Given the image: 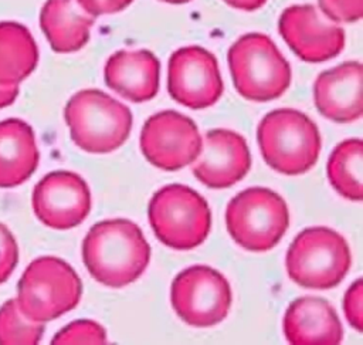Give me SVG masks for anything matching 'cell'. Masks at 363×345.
<instances>
[{
	"instance_id": "cell-1",
	"label": "cell",
	"mask_w": 363,
	"mask_h": 345,
	"mask_svg": "<svg viewBox=\"0 0 363 345\" xmlns=\"http://www.w3.org/2000/svg\"><path fill=\"white\" fill-rule=\"evenodd\" d=\"M82 260L98 283L119 288L143 274L150 260V247L133 221L108 219L95 223L86 233Z\"/></svg>"
},
{
	"instance_id": "cell-2",
	"label": "cell",
	"mask_w": 363,
	"mask_h": 345,
	"mask_svg": "<svg viewBox=\"0 0 363 345\" xmlns=\"http://www.w3.org/2000/svg\"><path fill=\"white\" fill-rule=\"evenodd\" d=\"M257 138L268 166L284 175L308 172L320 153V135L303 112L281 108L268 112L259 122Z\"/></svg>"
},
{
	"instance_id": "cell-3",
	"label": "cell",
	"mask_w": 363,
	"mask_h": 345,
	"mask_svg": "<svg viewBox=\"0 0 363 345\" xmlns=\"http://www.w3.org/2000/svg\"><path fill=\"white\" fill-rule=\"evenodd\" d=\"M71 139L91 153H109L125 143L132 129V112L99 89L74 94L64 109Z\"/></svg>"
},
{
	"instance_id": "cell-4",
	"label": "cell",
	"mask_w": 363,
	"mask_h": 345,
	"mask_svg": "<svg viewBox=\"0 0 363 345\" xmlns=\"http://www.w3.org/2000/svg\"><path fill=\"white\" fill-rule=\"evenodd\" d=\"M227 57L234 87L245 99L255 102L277 99L291 84L289 62L265 34L241 35L230 47Z\"/></svg>"
},
{
	"instance_id": "cell-5",
	"label": "cell",
	"mask_w": 363,
	"mask_h": 345,
	"mask_svg": "<svg viewBox=\"0 0 363 345\" xmlns=\"http://www.w3.org/2000/svg\"><path fill=\"white\" fill-rule=\"evenodd\" d=\"M289 278L301 287L328 290L336 287L347 274L352 256L343 236L316 226L302 230L286 251Z\"/></svg>"
},
{
	"instance_id": "cell-6",
	"label": "cell",
	"mask_w": 363,
	"mask_h": 345,
	"mask_svg": "<svg viewBox=\"0 0 363 345\" xmlns=\"http://www.w3.org/2000/svg\"><path fill=\"white\" fill-rule=\"evenodd\" d=\"M82 292L75 270L61 258L38 257L28 264L17 285V304L33 321L47 322L74 310Z\"/></svg>"
},
{
	"instance_id": "cell-7",
	"label": "cell",
	"mask_w": 363,
	"mask_h": 345,
	"mask_svg": "<svg viewBox=\"0 0 363 345\" xmlns=\"http://www.w3.org/2000/svg\"><path fill=\"white\" fill-rule=\"evenodd\" d=\"M147 216L156 237L174 250L199 247L211 226V212L206 199L179 183L167 185L152 196Z\"/></svg>"
},
{
	"instance_id": "cell-8",
	"label": "cell",
	"mask_w": 363,
	"mask_h": 345,
	"mask_svg": "<svg viewBox=\"0 0 363 345\" xmlns=\"http://www.w3.org/2000/svg\"><path fill=\"white\" fill-rule=\"evenodd\" d=\"M225 226L233 240L242 248L267 251L286 233L289 210L277 192L250 187L235 195L227 204Z\"/></svg>"
},
{
	"instance_id": "cell-9",
	"label": "cell",
	"mask_w": 363,
	"mask_h": 345,
	"mask_svg": "<svg viewBox=\"0 0 363 345\" xmlns=\"http://www.w3.org/2000/svg\"><path fill=\"white\" fill-rule=\"evenodd\" d=\"M176 314L189 325L207 328L221 322L231 307L227 278L208 265H191L179 273L170 288Z\"/></svg>"
},
{
	"instance_id": "cell-10",
	"label": "cell",
	"mask_w": 363,
	"mask_h": 345,
	"mask_svg": "<svg viewBox=\"0 0 363 345\" xmlns=\"http://www.w3.org/2000/svg\"><path fill=\"white\" fill-rule=\"evenodd\" d=\"M201 142V135L193 119L176 111L152 115L140 132V149L147 162L169 172L194 162Z\"/></svg>"
},
{
	"instance_id": "cell-11",
	"label": "cell",
	"mask_w": 363,
	"mask_h": 345,
	"mask_svg": "<svg viewBox=\"0 0 363 345\" xmlns=\"http://www.w3.org/2000/svg\"><path fill=\"white\" fill-rule=\"evenodd\" d=\"M167 89L170 97L191 109L214 105L223 94V80L216 57L199 45L176 50L169 60Z\"/></svg>"
},
{
	"instance_id": "cell-12",
	"label": "cell",
	"mask_w": 363,
	"mask_h": 345,
	"mask_svg": "<svg viewBox=\"0 0 363 345\" xmlns=\"http://www.w3.org/2000/svg\"><path fill=\"white\" fill-rule=\"evenodd\" d=\"M33 210L37 219L57 230L81 224L91 212V190L88 183L69 170H55L45 175L33 190Z\"/></svg>"
},
{
	"instance_id": "cell-13",
	"label": "cell",
	"mask_w": 363,
	"mask_h": 345,
	"mask_svg": "<svg viewBox=\"0 0 363 345\" xmlns=\"http://www.w3.org/2000/svg\"><path fill=\"white\" fill-rule=\"evenodd\" d=\"M278 28L288 47L306 62L328 61L345 47L343 28L326 23L312 4L285 9Z\"/></svg>"
},
{
	"instance_id": "cell-14",
	"label": "cell",
	"mask_w": 363,
	"mask_h": 345,
	"mask_svg": "<svg viewBox=\"0 0 363 345\" xmlns=\"http://www.w3.org/2000/svg\"><path fill=\"white\" fill-rule=\"evenodd\" d=\"M251 168L245 139L230 129H211L206 133L191 172L211 189H227L241 180Z\"/></svg>"
},
{
	"instance_id": "cell-15",
	"label": "cell",
	"mask_w": 363,
	"mask_h": 345,
	"mask_svg": "<svg viewBox=\"0 0 363 345\" xmlns=\"http://www.w3.org/2000/svg\"><path fill=\"white\" fill-rule=\"evenodd\" d=\"M362 72L359 61H346L320 72L313 85L318 111L337 124H349L362 116Z\"/></svg>"
},
{
	"instance_id": "cell-16",
	"label": "cell",
	"mask_w": 363,
	"mask_h": 345,
	"mask_svg": "<svg viewBox=\"0 0 363 345\" xmlns=\"http://www.w3.org/2000/svg\"><path fill=\"white\" fill-rule=\"evenodd\" d=\"M284 334L292 345H336L343 339L335 308L325 298L312 295L289 304L284 315Z\"/></svg>"
},
{
	"instance_id": "cell-17",
	"label": "cell",
	"mask_w": 363,
	"mask_h": 345,
	"mask_svg": "<svg viewBox=\"0 0 363 345\" xmlns=\"http://www.w3.org/2000/svg\"><path fill=\"white\" fill-rule=\"evenodd\" d=\"M160 62L149 50H121L112 54L104 68L105 84L132 102H145L159 91Z\"/></svg>"
},
{
	"instance_id": "cell-18",
	"label": "cell",
	"mask_w": 363,
	"mask_h": 345,
	"mask_svg": "<svg viewBox=\"0 0 363 345\" xmlns=\"http://www.w3.org/2000/svg\"><path fill=\"white\" fill-rule=\"evenodd\" d=\"M40 153L31 126L16 118L0 121V187L26 182L37 169Z\"/></svg>"
},
{
	"instance_id": "cell-19",
	"label": "cell",
	"mask_w": 363,
	"mask_h": 345,
	"mask_svg": "<svg viewBox=\"0 0 363 345\" xmlns=\"http://www.w3.org/2000/svg\"><path fill=\"white\" fill-rule=\"evenodd\" d=\"M95 17L77 0H47L40 13V26L55 53H74L89 40Z\"/></svg>"
},
{
	"instance_id": "cell-20",
	"label": "cell",
	"mask_w": 363,
	"mask_h": 345,
	"mask_svg": "<svg viewBox=\"0 0 363 345\" xmlns=\"http://www.w3.org/2000/svg\"><path fill=\"white\" fill-rule=\"evenodd\" d=\"M37 44L31 33L14 21L0 23V85H18L35 68Z\"/></svg>"
},
{
	"instance_id": "cell-21",
	"label": "cell",
	"mask_w": 363,
	"mask_h": 345,
	"mask_svg": "<svg viewBox=\"0 0 363 345\" xmlns=\"http://www.w3.org/2000/svg\"><path fill=\"white\" fill-rule=\"evenodd\" d=\"M363 168V143L360 139H346L336 145L328 160V177L333 189L343 197L360 202Z\"/></svg>"
},
{
	"instance_id": "cell-22",
	"label": "cell",
	"mask_w": 363,
	"mask_h": 345,
	"mask_svg": "<svg viewBox=\"0 0 363 345\" xmlns=\"http://www.w3.org/2000/svg\"><path fill=\"white\" fill-rule=\"evenodd\" d=\"M44 332L43 322L30 319L18 307L16 298L0 308V345H35Z\"/></svg>"
},
{
	"instance_id": "cell-23",
	"label": "cell",
	"mask_w": 363,
	"mask_h": 345,
	"mask_svg": "<svg viewBox=\"0 0 363 345\" xmlns=\"http://www.w3.org/2000/svg\"><path fill=\"white\" fill-rule=\"evenodd\" d=\"M106 342L104 327L91 319H78L68 324L51 341L52 345H102Z\"/></svg>"
},
{
	"instance_id": "cell-24",
	"label": "cell",
	"mask_w": 363,
	"mask_h": 345,
	"mask_svg": "<svg viewBox=\"0 0 363 345\" xmlns=\"http://www.w3.org/2000/svg\"><path fill=\"white\" fill-rule=\"evenodd\" d=\"M322 13L335 23H354L363 16V0H318Z\"/></svg>"
},
{
	"instance_id": "cell-25",
	"label": "cell",
	"mask_w": 363,
	"mask_h": 345,
	"mask_svg": "<svg viewBox=\"0 0 363 345\" xmlns=\"http://www.w3.org/2000/svg\"><path fill=\"white\" fill-rule=\"evenodd\" d=\"M18 261V247L9 231V229L0 223V284L4 283L16 268Z\"/></svg>"
},
{
	"instance_id": "cell-26",
	"label": "cell",
	"mask_w": 363,
	"mask_h": 345,
	"mask_svg": "<svg viewBox=\"0 0 363 345\" xmlns=\"http://www.w3.org/2000/svg\"><path fill=\"white\" fill-rule=\"evenodd\" d=\"M362 304H363V284L362 280H356L345 294L343 311L349 324L356 329L362 331Z\"/></svg>"
},
{
	"instance_id": "cell-27",
	"label": "cell",
	"mask_w": 363,
	"mask_h": 345,
	"mask_svg": "<svg viewBox=\"0 0 363 345\" xmlns=\"http://www.w3.org/2000/svg\"><path fill=\"white\" fill-rule=\"evenodd\" d=\"M77 1L86 13L96 17L101 14L118 13L126 9L133 0H77Z\"/></svg>"
},
{
	"instance_id": "cell-28",
	"label": "cell",
	"mask_w": 363,
	"mask_h": 345,
	"mask_svg": "<svg viewBox=\"0 0 363 345\" xmlns=\"http://www.w3.org/2000/svg\"><path fill=\"white\" fill-rule=\"evenodd\" d=\"M18 95V85H0V109L14 102Z\"/></svg>"
},
{
	"instance_id": "cell-29",
	"label": "cell",
	"mask_w": 363,
	"mask_h": 345,
	"mask_svg": "<svg viewBox=\"0 0 363 345\" xmlns=\"http://www.w3.org/2000/svg\"><path fill=\"white\" fill-rule=\"evenodd\" d=\"M224 1L238 10L254 11V10H258L259 7H262L267 0H224Z\"/></svg>"
},
{
	"instance_id": "cell-30",
	"label": "cell",
	"mask_w": 363,
	"mask_h": 345,
	"mask_svg": "<svg viewBox=\"0 0 363 345\" xmlns=\"http://www.w3.org/2000/svg\"><path fill=\"white\" fill-rule=\"evenodd\" d=\"M160 1L172 3V4H182V3H187V1H190V0H160Z\"/></svg>"
}]
</instances>
